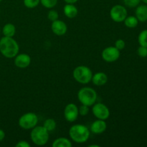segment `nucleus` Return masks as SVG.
Instances as JSON below:
<instances>
[{
	"label": "nucleus",
	"instance_id": "obj_4",
	"mask_svg": "<svg viewBox=\"0 0 147 147\" xmlns=\"http://www.w3.org/2000/svg\"><path fill=\"white\" fill-rule=\"evenodd\" d=\"M78 98L83 105L93 106L97 99V93L94 89L89 87H85L80 89L78 93Z\"/></svg>",
	"mask_w": 147,
	"mask_h": 147
},
{
	"label": "nucleus",
	"instance_id": "obj_3",
	"mask_svg": "<svg viewBox=\"0 0 147 147\" xmlns=\"http://www.w3.org/2000/svg\"><path fill=\"white\" fill-rule=\"evenodd\" d=\"M30 138L34 144L37 146H43L48 142L49 131L43 126H36L32 130Z\"/></svg>",
	"mask_w": 147,
	"mask_h": 147
},
{
	"label": "nucleus",
	"instance_id": "obj_11",
	"mask_svg": "<svg viewBox=\"0 0 147 147\" xmlns=\"http://www.w3.org/2000/svg\"><path fill=\"white\" fill-rule=\"evenodd\" d=\"M31 63V58L30 55L25 53H22L15 56L14 65L19 68H26L28 67Z\"/></svg>",
	"mask_w": 147,
	"mask_h": 147
},
{
	"label": "nucleus",
	"instance_id": "obj_24",
	"mask_svg": "<svg viewBox=\"0 0 147 147\" xmlns=\"http://www.w3.org/2000/svg\"><path fill=\"white\" fill-rule=\"evenodd\" d=\"M47 17H48V20L51 22H54L55 20H58V13L55 10H50L48 11V14H47Z\"/></svg>",
	"mask_w": 147,
	"mask_h": 147
},
{
	"label": "nucleus",
	"instance_id": "obj_1",
	"mask_svg": "<svg viewBox=\"0 0 147 147\" xmlns=\"http://www.w3.org/2000/svg\"><path fill=\"white\" fill-rule=\"evenodd\" d=\"M18 43L12 37H5L0 40V52L1 54L7 58H13L18 54Z\"/></svg>",
	"mask_w": 147,
	"mask_h": 147
},
{
	"label": "nucleus",
	"instance_id": "obj_6",
	"mask_svg": "<svg viewBox=\"0 0 147 147\" xmlns=\"http://www.w3.org/2000/svg\"><path fill=\"white\" fill-rule=\"evenodd\" d=\"M38 123V117L35 113L29 112L23 114L19 119V126L24 129H32Z\"/></svg>",
	"mask_w": 147,
	"mask_h": 147
},
{
	"label": "nucleus",
	"instance_id": "obj_19",
	"mask_svg": "<svg viewBox=\"0 0 147 147\" xmlns=\"http://www.w3.org/2000/svg\"><path fill=\"white\" fill-rule=\"evenodd\" d=\"M123 22H124L125 25L129 28H135L139 24V20L136 18V17H134V16L126 17Z\"/></svg>",
	"mask_w": 147,
	"mask_h": 147
},
{
	"label": "nucleus",
	"instance_id": "obj_28",
	"mask_svg": "<svg viewBox=\"0 0 147 147\" xmlns=\"http://www.w3.org/2000/svg\"><path fill=\"white\" fill-rule=\"evenodd\" d=\"M125 46H126V43L121 39H119V40H116V42H115V47L119 50H121L123 49H124Z\"/></svg>",
	"mask_w": 147,
	"mask_h": 147
},
{
	"label": "nucleus",
	"instance_id": "obj_15",
	"mask_svg": "<svg viewBox=\"0 0 147 147\" xmlns=\"http://www.w3.org/2000/svg\"><path fill=\"white\" fill-rule=\"evenodd\" d=\"M136 17L139 22H145L147 21V6L140 5L136 9Z\"/></svg>",
	"mask_w": 147,
	"mask_h": 147
},
{
	"label": "nucleus",
	"instance_id": "obj_25",
	"mask_svg": "<svg viewBox=\"0 0 147 147\" xmlns=\"http://www.w3.org/2000/svg\"><path fill=\"white\" fill-rule=\"evenodd\" d=\"M141 0H123V2L127 7H135L138 6L140 3Z\"/></svg>",
	"mask_w": 147,
	"mask_h": 147
},
{
	"label": "nucleus",
	"instance_id": "obj_10",
	"mask_svg": "<svg viewBox=\"0 0 147 147\" xmlns=\"http://www.w3.org/2000/svg\"><path fill=\"white\" fill-rule=\"evenodd\" d=\"M79 115L78 108L74 103H69L65 106L64 110V116L66 121L74 122L77 120Z\"/></svg>",
	"mask_w": 147,
	"mask_h": 147
},
{
	"label": "nucleus",
	"instance_id": "obj_12",
	"mask_svg": "<svg viewBox=\"0 0 147 147\" xmlns=\"http://www.w3.org/2000/svg\"><path fill=\"white\" fill-rule=\"evenodd\" d=\"M51 29L53 33L58 36L64 35L67 32V27L65 23L59 20L53 22L51 25Z\"/></svg>",
	"mask_w": 147,
	"mask_h": 147
},
{
	"label": "nucleus",
	"instance_id": "obj_30",
	"mask_svg": "<svg viewBox=\"0 0 147 147\" xmlns=\"http://www.w3.org/2000/svg\"><path fill=\"white\" fill-rule=\"evenodd\" d=\"M4 137H5V133L2 129H0V142L3 141Z\"/></svg>",
	"mask_w": 147,
	"mask_h": 147
},
{
	"label": "nucleus",
	"instance_id": "obj_14",
	"mask_svg": "<svg viewBox=\"0 0 147 147\" xmlns=\"http://www.w3.org/2000/svg\"><path fill=\"white\" fill-rule=\"evenodd\" d=\"M92 81L93 84L97 86H101L106 84L108 81V76L106 73L98 72L96 73L94 76L92 77Z\"/></svg>",
	"mask_w": 147,
	"mask_h": 147
},
{
	"label": "nucleus",
	"instance_id": "obj_22",
	"mask_svg": "<svg viewBox=\"0 0 147 147\" xmlns=\"http://www.w3.org/2000/svg\"><path fill=\"white\" fill-rule=\"evenodd\" d=\"M42 5L47 9H51L55 7L57 3V0H40Z\"/></svg>",
	"mask_w": 147,
	"mask_h": 147
},
{
	"label": "nucleus",
	"instance_id": "obj_18",
	"mask_svg": "<svg viewBox=\"0 0 147 147\" xmlns=\"http://www.w3.org/2000/svg\"><path fill=\"white\" fill-rule=\"evenodd\" d=\"M72 144L69 139L66 138H58L53 143V147H71Z\"/></svg>",
	"mask_w": 147,
	"mask_h": 147
},
{
	"label": "nucleus",
	"instance_id": "obj_16",
	"mask_svg": "<svg viewBox=\"0 0 147 147\" xmlns=\"http://www.w3.org/2000/svg\"><path fill=\"white\" fill-rule=\"evenodd\" d=\"M63 11H64L65 15L70 19L75 18L78 13L77 7L73 5V4H67L66 5H65Z\"/></svg>",
	"mask_w": 147,
	"mask_h": 147
},
{
	"label": "nucleus",
	"instance_id": "obj_31",
	"mask_svg": "<svg viewBox=\"0 0 147 147\" xmlns=\"http://www.w3.org/2000/svg\"><path fill=\"white\" fill-rule=\"evenodd\" d=\"M67 4H75L76 2H77L78 0H64Z\"/></svg>",
	"mask_w": 147,
	"mask_h": 147
},
{
	"label": "nucleus",
	"instance_id": "obj_17",
	"mask_svg": "<svg viewBox=\"0 0 147 147\" xmlns=\"http://www.w3.org/2000/svg\"><path fill=\"white\" fill-rule=\"evenodd\" d=\"M3 34H4L5 37H14V34L16 32V27L11 23H8V24H6L4 26L2 30Z\"/></svg>",
	"mask_w": 147,
	"mask_h": 147
},
{
	"label": "nucleus",
	"instance_id": "obj_29",
	"mask_svg": "<svg viewBox=\"0 0 147 147\" xmlns=\"http://www.w3.org/2000/svg\"><path fill=\"white\" fill-rule=\"evenodd\" d=\"M16 147H30V144L26 141H20L16 144Z\"/></svg>",
	"mask_w": 147,
	"mask_h": 147
},
{
	"label": "nucleus",
	"instance_id": "obj_27",
	"mask_svg": "<svg viewBox=\"0 0 147 147\" xmlns=\"http://www.w3.org/2000/svg\"><path fill=\"white\" fill-rule=\"evenodd\" d=\"M137 53L139 57H147V47L144 46H140L137 50Z\"/></svg>",
	"mask_w": 147,
	"mask_h": 147
},
{
	"label": "nucleus",
	"instance_id": "obj_2",
	"mask_svg": "<svg viewBox=\"0 0 147 147\" xmlns=\"http://www.w3.org/2000/svg\"><path fill=\"white\" fill-rule=\"evenodd\" d=\"M69 135L73 142L76 143H85L90 137V130L84 125L76 124L71 126Z\"/></svg>",
	"mask_w": 147,
	"mask_h": 147
},
{
	"label": "nucleus",
	"instance_id": "obj_5",
	"mask_svg": "<svg viewBox=\"0 0 147 147\" xmlns=\"http://www.w3.org/2000/svg\"><path fill=\"white\" fill-rule=\"evenodd\" d=\"M75 80L81 84H87L92 80L93 73L87 66L80 65L76 67L73 71Z\"/></svg>",
	"mask_w": 147,
	"mask_h": 147
},
{
	"label": "nucleus",
	"instance_id": "obj_13",
	"mask_svg": "<svg viewBox=\"0 0 147 147\" xmlns=\"http://www.w3.org/2000/svg\"><path fill=\"white\" fill-rule=\"evenodd\" d=\"M107 129V124L104 120L98 119L93 122L90 126V131L93 134H100L103 133Z\"/></svg>",
	"mask_w": 147,
	"mask_h": 147
},
{
	"label": "nucleus",
	"instance_id": "obj_8",
	"mask_svg": "<svg viewBox=\"0 0 147 147\" xmlns=\"http://www.w3.org/2000/svg\"><path fill=\"white\" fill-rule=\"evenodd\" d=\"M92 111L97 119L101 120H106L110 116V111L109 108L101 103H96L92 109Z\"/></svg>",
	"mask_w": 147,
	"mask_h": 147
},
{
	"label": "nucleus",
	"instance_id": "obj_20",
	"mask_svg": "<svg viewBox=\"0 0 147 147\" xmlns=\"http://www.w3.org/2000/svg\"><path fill=\"white\" fill-rule=\"evenodd\" d=\"M43 126L49 132L53 131L56 128V121L53 119H47V120L45 121Z\"/></svg>",
	"mask_w": 147,
	"mask_h": 147
},
{
	"label": "nucleus",
	"instance_id": "obj_9",
	"mask_svg": "<svg viewBox=\"0 0 147 147\" xmlns=\"http://www.w3.org/2000/svg\"><path fill=\"white\" fill-rule=\"evenodd\" d=\"M120 57V50L116 47H108L102 52V57L108 63H113L116 61Z\"/></svg>",
	"mask_w": 147,
	"mask_h": 147
},
{
	"label": "nucleus",
	"instance_id": "obj_33",
	"mask_svg": "<svg viewBox=\"0 0 147 147\" xmlns=\"http://www.w3.org/2000/svg\"><path fill=\"white\" fill-rule=\"evenodd\" d=\"M142 1H143V2H144L145 4H147V0H142Z\"/></svg>",
	"mask_w": 147,
	"mask_h": 147
},
{
	"label": "nucleus",
	"instance_id": "obj_7",
	"mask_svg": "<svg viewBox=\"0 0 147 147\" xmlns=\"http://www.w3.org/2000/svg\"><path fill=\"white\" fill-rule=\"evenodd\" d=\"M127 10L126 8L119 4L113 6L110 11L111 18L116 22H122L124 21L127 17Z\"/></svg>",
	"mask_w": 147,
	"mask_h": 147
},
{
	"label": "nucleus",
	"instance_id": "obj_21",
	"mask_svg": "<svg viewBox=\"0 0 147 147\" xmlns=\"http://www.w3.org/2000/svg\"><path fill=\"white\" fill-rule=\"evenodd\" d=\"M138 42L140 46L147 47V30H144L140 32L138 37Z\"/></svg>",
	"mask_w": 147,
	"mask_h": 147
},
{
	"label": "nucleus",
	"instance_id": "obj_23",
	"mask_svg": "<svg viewBox=\"0 0 147 147\" xmlns=\"http://www.w3.org/2000/svg\"><path fill=\"white\" fill-rule=\"evenodd\" d=\"M40 2V0H24V4L26 7L30 9L34 8Z\"/></svg>",
	"mask_w": 147,
	"mask_h": 147
},
{
	"label": "nucleus",
	"instance_id": "obj_34",
	"mask_svg": "<svg viewBox=\"0 0 147 147\" xmlns=\"http://www.w3.org/2000/svg\"><path fill=\"white\" fill-rule=\"evenodd\" d=\"M1 1V0H0V1Z\"/></svg>",
	"mask_w": 147,
	"mask_h": 147
},
{
	"label": "nucleus",
	"instance_id": "obj_26",
	"mask_svg": "<svg viewBox=\"0 0 147 147\" xmlns=\"http://www.w3.org/2000/svg\"><path fill=\"white\" fill-rule=\"evenodd\" d=\"M88 107L89 106H86V105H82L81 106H80V108L78 109L79 114L81 115V116H86V115L88 114L89 111H90Z\"/></svg>",
	"mask_w": 147,
	"mask_h": 147
},
{
	"label": "nucleus",
	"instance_id": "obj_32",
	"mask_svg": "<svg viewBox=\"0 0 147 147\" xmlns=\"http://www.w3.org/2000/svg\"><path fill=\"white\" fill-rule=\"evenodd\" d=\"M89 147H99L100 146L99 145H96V144H93V145H89Z\"/></svg>",
	"mask_w": 147,
	"mask_h": 147
}]
</instances>
